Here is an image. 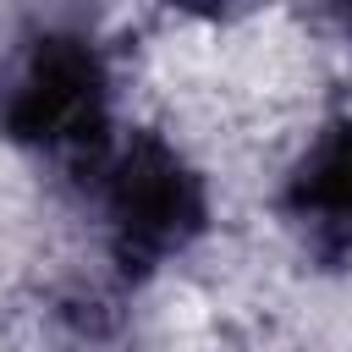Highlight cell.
Listing matches in <instances>:
<instances>
[{"label": "cell", "mask_w": 352, "mask_h": 352, "mask_svg": "<svg viewBox=\"0 0 352 352\" xmlns=\"http://www.w3.org/2000/svg\"><path fill=\"white\" fill-rule=\"evenodd\" d=\"M280 214L319 258H352V116H330L286 170Z\"/></svg>", "instance_id": "3"}, {"label": "cell", "mask_w": 352, "mask_h": 352, "mask_svg": "<svg viewBox=\"0 0 352 352\" xmlns=\"http://www.w3.org/2000/svg\"><path fill=\"white\" fill-rule=\"evenodd\" d=\"M88 187L104 248L126 275H148L182 258L209 231V182L160 132L116 138L88 170Z\"/></svg>", "instance_id": "2"}, {"label": "cell", "mask_w": 352, "mask_h": 352, "mask_svg": "<svg viewBox=\"0 0 352 352\" xmlns=\"http://www.w3.org/2000/svg\"><path fill=\"white\" fill-rule=\"evenodd\" d=\"M0 138L50 160L99 165L110 132V66L72 28L28 33L0 66Z\"/></svg>", "instance_id": "1"}]
</instances>
